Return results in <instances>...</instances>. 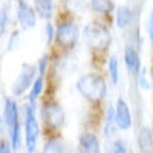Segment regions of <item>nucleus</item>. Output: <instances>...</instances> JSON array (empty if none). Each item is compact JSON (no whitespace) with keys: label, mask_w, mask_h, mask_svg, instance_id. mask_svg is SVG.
I'll list each match as a JSON object with an SVG mask.
<instances>
[{"label":"nucleus","mask_w":153,"mask_h":153,"mask_svg":"<svg viewBox=\"0 0 153 153\" xmlns=\"http://www.w3.org/2000/svg\"><path fill=\"white\" fill-rule=\"evenodd\" d=\"M76 91L78 94L91 103H100L107 95V83L98 74H84L76 80Z\"/></svg>","instance_id":"nucleus-1"},{"label":"nucleus","mask_w":153,"mask_h":153,"mask_svg":"<svg viewBox=\"0 0 153 153\" xmlns=\"http://www.w3.org/2000/svg\"><path fill=\"white\" fill-rule=\"evenodd\" d=\"M84 43L89 46V49L95 51V52H104L112 45V35L110 31L104 26L103 23H89L83 31Z\"/></svg>","instance_id":"nucleus-2"},{"label":"nucleus","mask_w":153,"mask_h":153,"mask_svg":"<svg viewBox=\"0 0 153 153\" xmlns=\"http://www.w3.org/2000/svg\"><path fill=\"white\" fill-rule=\"evenodd\" d=\"M23 129H25V153H37V144H38V136H40V124L37 121L35 109L29 104L25 107V121H23Z\"/></svg>","instance_id":"nucleus-3"},{"label":"nucleus","mask_w":153,"mask_h":153,"mask_svg":"<svg viewBox=\"0 0 153 153\" xmlns=\"http://www.w3.org/2000/svg\"><path fill=\"white\" fill-rule=\"evenodd\" d=\"M57 43L66 51H71L76 46L80 40V28L74 20H66L61 22L57 26V34H55Z\"/></svg>","instance_id":"nucleus-4"},{"label":"nucleus","mask_w":153,"mask_h":153,"mask_svg":"<svg viewBox=\"0 0 153 153\" xmlns=\"http://www.w3.org/2000/svg\"><path fill=\"white\" fill-rule=\"evenodd\" d=\"M35 74H37V66L29 65V63H25L22 65V69L17 75V78L14 80L11 86V91L14 97H22L25 95V92L29 91L32 87L34 81H35Z\"/></svg>","instance_id":"nucleus-5"},{"label":"nucleus","mask_w":153,"mask_h":153,"mask_svg":"<svg viewBox=\"0 0 153 153\" xmlns=\"http://www.w3.org/2000/svg\"><path fill=\"white\" fill-rule=\"evenodd\" d=\"M40 115H42V121L45 123L46 127L49 129H60V127L65 124V109H63L58 103L55 101H46V103L42 106V110H40Z\"/></svg>","instance_id":"nucleus-6"},{"label":"nucleus","mask_w":153,"mask_h":153,"mask_svg":"<svg viewBox=\"0 0 153 153\" xmlns=\"http://www.w3.org/2000/svg\"><path fill=\"white\" fill-rule=\"evenodd\" d=\"M115 123H117L118 130H130L133 126V118H132V112L130 107L127 104V101L123 98L117 100V104H115Z\"/></svg>","instance_id":"nucleus-7"},{"label":"nucleus","mask_w":153,"mask_h":153,"mask_svg":"<svg viewBox=\"0 0 153 153\" xmlns=\"http://www.w3.org/2000/svg\"><path fill=\"white\" fill-rule=\"evenodd\" d=\"M17 20L20 23V28L25 31L32 29L37 25V12L25 0H20L17 5Z\"/></svg>","instance_id":"nucleus-8"},{"label":"nucleus","mask_w":153,"mask_h":153,"mask_svg":"<svg viewBox=\"0 0 153 153\" xmlns=\"http://www.w3.org/2000/svg\"><path fill=\"white\" fill-rule=\"evenodd\" d=\"M78 153H101V141L92 132H84L78 138Z\"/></svg>","instance_id":"nucleus-9"},{"label":"nucleus","mask_w":153,"mask_h":153,"mask_svg":"<svg viewBox=\"0 0 153 153\" xmlns=\"http://www.w3.org/2000/svg\"><path fill=\"white\" fill-rule=\"evenodd\" d=\"M124 65L127 68L132 75L138 76L139 72H141L144 68H143V63H141V55H139L138 49H135L133 46H127L124 49Z\"/></svg>","instance_id":"nucleus-10"},{"label":"nucleus","mask_w":153,"mask_h":153,"mask_svg":"<svg viewBox=\"0 0 153 153\" xmlns=\"http://www.w3.org/2000/svg\"><path fill=\"white\" fill-rule=\"evenodd\" d=\"M138 153H153V132L147 126H141L136 132Z\"/></svg>","instance_id":"nucleus-11"},{"label":"nucleus","mask_w":153,"mask_h":153,"mask_svg":"<svg viewBox=\"0 0 153 153\" xmlns=\"http://www.w3.org/2000/svg\"><path fill=\"white\" fill-rule=\"evenodd\" d=\"M3 123L6 124L8 129L20 123V112H19L17 101H16L14 98H6V100H5V107H3Z\"/></svg>","instance_id":"nucleus-12"},{"label":"nucleus","mask_w":153,"mask_h":153,"mask_svg":"<svg viewBox=\"0 0 153 153\" xmlns=\"http://www.w3.org/2000/svg\"><path fill=\"white\" fill-rule=\"evenodd\" d=\"M133 19H135V12L130 6L121 5V6L117 8V12H115V23H117V26L120 29L129 28L133 23Z\"/></svg>","instance_id":"nucleus-13"},{"label":"nucleus","mask_w":153,"mask_h":153,"mask_svg":"<svg viewBox=\"0 0 153 153\" xmlns=\"http://www.w3.org/2000/svg\"><path fill=\"white\" fill-rule=\"evenodd\" d=\"M22 127H23L22 123H19L8 129V139H9L12 149H14V152H19L22 149V144L25 143V136L22 135Z\"/></svg>","instance_id":"nucleus-14"},{"label":"nucleus","mask_w":153,"mask_h":153,"mask_svg":"<svg viewBox=\"0 0 153 153\" xmlns=\"http://www.w3.org/2000/svg\"><path fill=\"white\" fill-rule=\"evenodd\" d=\"M34 6L37 16L49 22L54 14V0H34Z\"/></svg>","instance_id":"nucleus-15"},{"label":"nucleus","mask_w":153,"mask_h":153,"mask_svg":"<svg viewBox=\"0 0 153 153\" xmlns=\"http://www.w3.org/2000/svg\"><path fill=\"white\" fill-rule=\"evenodd\" d=\"M104 136H113L117 133L118 127H117V123H115V107L113 106H109L107 110H106V117H104Z\"/></svg>","instance_id":"nucleus-16"},{"label":"nucleus","mask_w":153,"mask_h":153,"mask_svg":"<svg viewBox=\"0 0 153 153\" xmlns=\"http://www.w3.org/2000/svg\"><path fill=\"white\" fill-rule=\"evenodd\" d=\"M42 153H66L65 143H63L60 138H57V136L48 138L43 149H42Z\"/></svg>","instance_id":"nucleus-17"},{"label":"nucleus","mask_w":153,"mask_h":153,"mask_svg":"<svg viewBox=\"0 0 153 153\" xmlns=\"http://www.w3.org/2000/svg\"><path fill=\"white\" fill-rule=\"evenodd\" d=\"M43 87H45V81H43V76H38V78H35L32 87L29 89V95H28V103L31 107L35 109V103H37V100L38 97L42 95L43 92Z\"/></svg>","instance_id":"nucleus-18"},{"label":"nucleus","mask_w":153,"mask_h":153,"mask_svg":"<svg viewBox=\"0 0 153 153\" xmlns=\"http://www.w3.org/2000/svg\"><path fill=\"white\" fill-rule=\"evenodd\" d=\"M91 8L97 14H109L113 11V0H91Z\"/></svg>","instance_id":"nucleus-19"},{"label":"nucleus","mask_w":153,"mask_h":153,"mask_svg":"<svg viewBox=\"0 0 153 153\" xmlns=\"http://www.w3.org/2000/svg\"><path fill=\"white\" fill-rule=\"evenodd\" d=\"M107 72H109V76H110V81L113 84H117L120 81V61L115 55H112L107 60Z\"/></svg>","instance_id":"nucleus-20"},{"label":"nucleus","mask_w":153,"mask_h":153,"mask_svg":"<svg viewBox=\"0 0 153 153\" xmlns=\"http://www.w3.org/2000/svg\"><path fill=\"white\" fill-rule=\"evenodd\" d=\"M109 153H129V149H127V143L124 141L123 138H117L112 143L110 152Z\"/></svg>","instance_id":"nucleus-21"},{"label":"nucleus","mask_w":153,"mask_h":153,"mask_svg":"<svg viewBox=\"0 0 153 153\" xmlns=\"http://www.w3.org/2000/svg\"><path fill=\"white\" fill-rule=\"evenodd\" d=\"M136 78H138V86H139L141 91H150L152 89V83L147 78V69H143Z\"/></svg>","instance_id":"nucleus-22"},{"label":"nucleus","mask_w":153,"mask_h":153,"mask_svg":"<svg viewBox=\"0 0 153 153\" xmlns=\"http://www.w3.org/2000/svg\"><path fill=\"white\" fill-rule=\"evenodd\" d=\"M48 66H49V57L48 55H43L40 60L37 61V72H38V76H45L46 71H48Z\"/></svg>","instance_id":"nucleus-23"},{"label":"nucleus","mask_w":153,"mask_h":153,"mask_svg":"<svg viewBox=\"0 0 153 153\" xmlns=\"http://www.w3.org/2000/svg\"><path fill=\"white\" fill-rule=\"evenodd\" d=\"M146 32H147V37H149L152 46H153V9L149 12V16L146 19Z\"/></svg>","instance_id":"nucleus-24"},{"label":"nucleus","mask_w":153,"mask_h":153,"mask_svg":"<svg viewBox=\"0 0 153 153\" xmlns=\"http://www.w3.org/2000/svg\"><path fill=\"white\" fill-rule=\"evenodd\" d=\"M8 22H9V16H8L6 9L0 8V37L5 34V31L8 28Z\"/></svg>","instance_id":"nucleus-25"},{"label":"nucleus","mask_w":153,"mask_h":153,"mask_svg":"<svg viewBox=\"0 0 153 153\" xmlns=\"http://www.w3.org/2000/svg\"><path fill=\"white\" fill-rule=\"evenodd\" d=\"M45 34H46V40L51 43L55 40V34H57V28H54V25L51 22H46L45 25Z\"/></svg>","instance_id":"nucleus-26"},{"label":"nucleus","mask_w":153,"mask_h":153,"mask_svg":"<svg viewBox=\"0 0 153 153\" xmlns=\"http://www.w3.org/2000/svg\"><path fill=\"white\" fill-rule=\"evenodd\" d=\"M66 5L71 11H80L84 6V0H66Z\"/></svg>","instance_id":"nucleus-27"},{"label":"nucleus","mask_w":153,"mask_h":153,"mask_svg":"<svg viewBox=\"0 0 153 153\" xmlns=\"http://www.w3.org/2000/svg\"><path fill=\"white\" fill-rule=\"evenodd\" d=\"M0 153H14L9 139H0Z\"/></svg>","instance_id":"nucleus-28"},{"label":"nucleus","mask_w":153,"mask_h":153,"mask_svg":"<svg viewBox=\"0 0 153 153\" xmlns=\"http://www.w3.org/2000/svg\"><path fill=\"white\" fill-rule=\"evenodd\" d=\"M19 40V31H14L9 37V42H8V51H12L16 48V42Z\"/></svg>","instance_id":"nucleus-29"},{"label":"nucleus","mask_w":153,"mask_h":153,"mask_svg":"<svg viewBox=\"0 0 153 153\" xmlns=\"http://www.w3.org/2000/svg\"><path fill=\"white\" fill-rule=\"evenodd\" d=\"M152 78H153V71H152Z\"/></svg>","instance_id":"nucleus-30"}]
</instances>
